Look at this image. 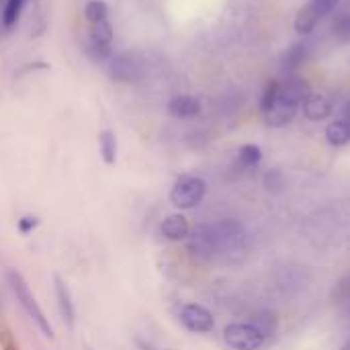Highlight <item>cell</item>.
I'll return each instance as SVG.
<instances>
[{"label": "cell", "instance_id": "cell-3", "mask_svg": "<svg viewBox=\"0 0 350 350\" xmlns=\"http://www.w3.org/2000/svg\"><path fill=\"white\" fill-rule=\"evenodd\" d=\"M205 193H207V185H205L203 178H199V176H180L174 183V187L170 189V203L176 209L187 211V209L197 207L205 199Z\"/></svg>", "mask_w": 350, "mask_h": 350}, {"label": "cell", "instance_id": "cell-30", "mask_svg": "<svg viewBox=\"0 0 350 350\" xmlns=\"http://www.w3.org/2000/svg\"><path fill=\"white\" fill-rule=\"evenodd\" d=\"M135 345H137V349L139 350H156L150 342H146V340H142V338H135Z\"/></svg>", "mask_w": 350, "mask_h": 350}, {"label": "cell", "instance_id": "cell-21", "mask_svg": "<svg viewBox=\"0 0 350 350\" xmlns=\"http://www.w3.org/2000/svg\"><path fill=\"white\" fill-rule=\"evenodd\" d=\"M304 59H306V45H299V43L293 45V47H289L285 51V55H283L285 68H297V66L304 64Z\"/></svg>", "mask_w": 350, "mask_h": 350}, {"label": "cell", "instance_id": "cell-12", "mask_svg": "<svg viewBox=\"0 0 350 350\" xmlns=\"http://www.w3.org/2000/svg\"><path fill=\"white\" fill-rule=\"evenodd\" d=\"M308 94H310V86L304 78H289L283 84H279V98L293 103L297 107L306 100Z\"/></svg>", "mask_w": 350, "mask_h": 350}, {"label": "cell", "instance_id": "cell-23", "mask_svg": "<svg viewBox=\"0 0 350 350\" xmlns=\"http://www.w3.org/2000/svg\"><path fill=\"white\" fill-rule=\"evenodd\" d=\"M86 53H88L92 59L103 62V59H107V57L111 55V45H105V43H98V41H94V39H88V43H86Z\"/></svg>", "mask_w": 350, "mask_h": 350}, {"label": "cell", "instance_id": "cell-14", "mask_svg": "<svg viewBox=\"0 0 350 350\" xmlns=\"http://www.w3.org/2000/svg\"><path fill=\"white\" fill-rule=\"evenodd\" d=\"M326 139L330 146H347L350 142V123L347 119H338V121H332L326 129Z\"/></svg>", "mask_w": 350, "mask_h": 350}, {"label": "cell", "instance_id": "cell-31", "mask_svg": "<svg viewBox=\"0 0 350 350\" xmlns=\"http://www.w3.org/2000/svg\"><path fill=\"white\" fill-rule=\"evenodd\" d=\"M345 119L350 123V100L345 105Z\"/></svg>", "mask_w": 350, "mask_h": 350}, {"label": "cell", "instance_id": "cell-22", "mask_svg": "<svg viewBox=\"0 0 350 350\" xmlns=\"http://www.w3.org/2000/svg\"><path fill=\"white\" fill-rule=\"evenodd\" d=\"M277 98H279V82H277V80H271V82L267 84L265 92H262V98H260V109H262V113H267V111L277 103Z\"/></svg>", "mask_w": 350, "mask_h": 350}, {"label": "cell", "instance_id": "cell-20", "mask_svg": "<svg viewBox=\"0 0 350 350\" xmlns=\"http://www.w3.org/2000/svg\"><path fill=\"white\" fill-rule=\"evenodd\" d=\"M252 324L265 334V338H269V336H273V334L277 332V318H275V314H271V312L260 314Z\"/></svg>", "mask_w": 350, "mask_h": 350}, {"label": "cell", "instance_id": "cell-10", "mask_svg": "<svg viewBox=\"0 0 350 350\" xmlns=\"http://www.w3.org/2000/svg\"><path fill=\"white\" fill-rule=\"evenodd\" d=\"M297 109H299L297 105L277 98V103L265 113V123H267L269 127H283V125H287V123L293 121Z\"/></svg>", "mask_w": 350, "mask_h": 350}, {"label": "cell", "instance_id": "cell-1", "mask_svg": "<svg viewBox=\"0 0 350 350\" xmlns=\"http://www.w3.org/2000/svg\"><path fill=\"white\" fill-rule=\"evenodd\" d=\"M213 236L215 258L224 262H238L248 250V232L238 219L226 217L215 224H209ZM213 258V260H215Z\"/></svg>", "mask_w": 350, "mask_h": 350}, {"label": "cell", "instance_id": "cell-15", "mask_svg": "<svg viewBox=\"0 0 350 350\" xmlns=\"http://www.w3.org/2000/svg\"><path fill=\"white\" fill-rule=\"evenodd\" d=\"M98 148H100L103 162L107 166H113L117 162V137H115V133L109 131V129L100 131V135H98Z\"/></svg>", "mask_w": 350, "mask_h": 350}, {"label": "cell", "instance_id": "cell-5", "mask_svg": "<svg viewBox=\"0 0 350 350\" xmlns=\"http://www.w3.org/2000/svg\"><path fill=\"white\" fill-rule=\"evenodd\" d=\"M224 340L234 350H258L267 338L250 322H232L224 328Z\"/></svg>", "mask_w": 350, "mask_h": 350}, {"label": "cell", "instance_id": "cell-29", "mask_svg": "<svg viewBox=\"0 0 350 350\" xmlns=\"http://www.w3.org/2000/svg\"><path fill=\"white\" fill-rule=\"evenodd\" d=\"M35 226H37V217H29V215H27V217L18 219V228H21L23 234H29Z\"/></svg>", "mask_w": 350, "mask_h": 350}, {"label": "cell", "instance_id": "cell-16", "mask_svg": "<svg viewBox=\"0 0 350 350\" xmlns=\"http://www.w3.org/2000/svg\"><path fill=\"white\" fill-rule=\"evenodd\" d=\"M320 18H318V14L312 10V6L308 4V6H304L301 10H299V14H297V18H295V29L299 31V33H312L314 31V27H316V23H318Z\"/></svg>", "mask_w": 350, "mask_h": 350}, {"label": "cell", "instance_id": "cell-26", "mask_svg": "<svg viewBox=\"0 0 350 350\" xmlns=\"http://www.w3.org/2000/svg\"><path fill=\"white\" fill-rule=\"evenodd\" d=\"M332 299L334 304H345L350 299V275H347L332 291Z\"/></svg>", "mask_w": 350, "mask_h": 350}, {"label": "cell", "instance_id": "cell-8", "mask_svg": "<svg viewBox=\"0 0 350 350\" xmlns=\"http://www.w3.org/2000/svg\"><path fill=\"white\" fill-rule=\"evenodd\" d=\"M109 70H111V76L115 80H119V82H135V80H139V64L127 53L115 55L111 59Z\"/></svg>", "mask_w": 350, "mask_h": 350}, {"label": "cell", "instance_id": "cell-18", "mask_svg": "<svg viewBox=\"0 0 350 350\" xmlns=\"http://www.w3.org/2000/svg\"><path fill=\"white\" fill-rule=\"evenodd\" d=\"M90 39H94L98 43H105V45H111V41H113V27H111V23L107 18L94 23L90 27Z\"/></svg>", "mask_w": 350, "mask_h": 350}, {"label": "cell", "instance_id": "cell-17", "mask_svg": "<svg viewBox=\"0 0 350 350\" xmlns=\"http://www.w3.org/2000/svg\"><path fill=\"white\" fill-rule=\"evenodd\" d=\"M107 12H109V8H107V4L103 0H90L84 6V16H86V21L90 25H94L98 21H105L107 18Z\"/></svg>", "mask_w": 350, "mask_h": 350}, {"label": "cell", "instance_id": "cell-24", "mask_svg": "<svg viewBox=\"0 0 350 350\" xmlns=\"http://www.w3.org/2000/svg\"><path fill=\"white\" fill-rule=\"evenodd\" d=\"M23 2H25V0H8V2H6V6H4V16H2V21H4L6 27H12V25L16 23V18H18V14H21V8H23Z\"/></svg>", "mask_w": 350, "mask_h": 350}, {"label": "cell", "instance_id": "cell-19", "mask_svg": "<svg viewBox=\"0 0 350 350\" xmlns=\"http://www.w3.org/2000/svg\"><path fill=\"white\" fill-rule=\"evenodd\" d=\"M238 158H240L242 166H256L262 160V150L258 146H254V144H246V146L240 148Z\"/></svg>", "mask_w": 350, "mask_h": 350}, {"label": "cell", "instance_id": "cell-11", "mask_svg": "<svg viewBox=\"0 0 350 350\" xmlns=\"http://www.w3.org/2000/svg\"><path fill=\"white\" fill-rule=\"evenodd\" d=\"M304 107V115L310 119V121H324L330 117L332 113V105L330 100L324 96V94H316V92H310L306 96V100L301 103Z\"/></svg>", "mask_w": 350, "mask_h": 350}, {"label": "cell", "instance_id": "cell-9", "mask_svg": "<svg viewBox=\"0 0 350 350\" xmlns=\"http://www.w3.org/2000/svg\"><path fill=\"white\" fill-rule=\"evenodd\" d=\"M160 232L166 240L170 242H180V240H187L189 234H191V226H189V219L183 215V213H172V215H166L164 221L160 224Z\"/></svg>", "mask_w": 350, "mask_h": 350}, {"label": "cell", "instance_id": "cell-32", "mask_svg": "<svg viewBox=\"0 0 350 350\" xmlns=\"http://www.w3.org/2000/svg\"><path fill=\"white\" fill-rule=\"evenodd\" d=\"M340 350H350V340L349 342H345V345H342V349Z\"/></svg>", "mask_w": 350, "mask_h": 350}, {"label": "cell", "instance_id": "cell-6", "mask_svg": "<svg viewBox=\"0 0 350 350\" xmlns=\"http://www.w3.org/2000/svg\"><path fill=\"white\" fill-rule=\"evenodd\" d=\"M187 250L191 252V256H195L197 260H213L215 258V250H213V236H211V228L209 224H201L195 230H191L189 238H187Z\"/></svg>", "mask_w": 350, "mask_h": 350}, {"label": "cell", "instance_id": "cell-28", "mask_svg": "<svg viewBox=\"0 0 350 350\" xmlns=\"http://www.w3.org/2000/svg\"><path fill=\"white\" fill-rule=\"evenodd\" d=\"M334 33L342 39L350 37V16H342L338 23H334Z\"/></svg>", "mask_w": 350, "mask_h": 350}, {"label": "cell", "instance_id": "cell-27", "mask_svg": "<svg viewBox=\"0 0 350 350\" xmlns=\"http://www.w3.org/2000/svg\"><path fill=\"white\" fill-rule=\"evenodd\" d=\"M265 185H267L269 191L279 193V191L283 189V185H285V178H283V174H281L279 170H271V172L265 176Z\"/></svg>", "mask_w": 350, "mask_h": 350}, {"label": "cell", "instance_id": "cell-4", "mask_svg": "<svg viewBox=\"0 0 350 350\" xmlns=\"http://www.w3.org/2000/svg\"><path fill=\"white\" fill-rule=\"evenodd\" d=\"M174 316L178 324L193 334H209L215 328L213 314L199 304H180L174 308Z\"/></svg>", "mask_w": 350, "mask_h": 350}, {"label": "cell", "instance_id": "cell-25", "mask_svg": "<svg viewBox=\"0 0 350 350\" xmlns=\"http://www.w3.org/2000/svg\"><path fill=\"white\" fill-rule=\"evenodd\" d=\"M338 2H340V0H312L310 6H312V10L318 14V18H322V16L332 14L334 8L338 6Z\"/></svg>", "mask_w": 350, "mask_h": 350}, {"label": "cell", "instance_id": "cell-7", "mask_svg": "<svg viewBox=\"0 0 350 350\" xmlns=\"http://www.w3.org/2000/svg\"><path fill=\"white\" fill-rule=\"evenodd\" d=\"M53 291H55L59 316H62L64 324L72 330L76 326V304H74V297H72L68 283L59 275H53Z\"/></svg>", "mask_w": 350, "mask_h": 350}, {"label": "cell", "instance_id": "cell-2", "mask_svg": "<svg viewBox=\"0 0 350 350\" xmlns=\"http://www.w3.org/2000/svg\"><path fill=\"white\" fill-rule=\"evenodd\" d=\"M6 281H8V287H10L12 295L16 297L18 306L25 310V314L35 322V326L41 330V334H43L45 338H49V340H51V338H53V328H51L49 320L45 318V314H43L41 306L37 304L35 295L31 293V289H29V285H27L25 277H23L18 271L8 269V271H6Z\"/></svg>", "mask_w": 350, "mask_h": 350}, {"label": "cell", "instance_id": "cell-13", "mask_svg": "<svg viewBox=\"0 0 350 350\" xmlns=\"http://www.w3.org/2000/svg\"><path fill=\"white\" fill-rule=\"evenodd\" d=\"M168 113L176 119H189L197 117L201 113V103L195 96L189 94H178L168 103Z\"/></svg>", "mask_w": 350, "mask_h": 350}]
</instances>
